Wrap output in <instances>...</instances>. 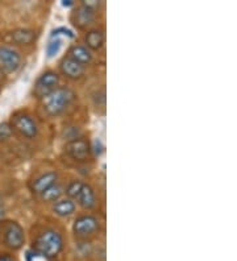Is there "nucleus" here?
Here are the masks:
<instances>
[{
    "instance_id": "1",
    "label": "nucleus",
    "mask_w": 237,
    "mask_h": 261,
    "mask_svg": "<svg viewBox=\"0 0 237 261\" xmlns=\"http://www.w3.org/2000/svg\"><path fill=\"white\" fill-rule=\"evenodd\" d=\"M74 93L67 87H58L50 94H47L44 99V109L50 116H57L62 114L71 105L74 99Z\"/></svg>"
},
{
    "instance_id": "2",
    "label": "nucleus",
    "mask_w": 237,
    "mask_h": 261,
    "mask_svg": "<svg viewBox=\"0 0 237 261\" xmlns=\"http://www.w3.org/2000/svg\"><path fill=\"white\" fill-rule=\"evenodd\" d=\"M62 245L63 242L60 233L57 231L49 229V231L42 232L36 239L35 248L40 255L45 256V257H54L60 253Z\"/></svg>"
},
{
    "instance_id": "3",
    "label": "nucleus",
    "mask_w": 237,
    "mask_h": 261,
    "mask_svg": "<svg viewBox=\"0 0 237 261\" xmlns=\"http://www.w3.org/2000/svg\"><path fill=\"white\" fill-rule=\"evenodd\" d=\"M11 127L27 139H33L37 135V125L35 120L27 114H15L11 119Z\"/></svg>"
},
{
    "instance_id": "4",
    "label": "nucleus",
    "mask_w": 237,
    "mask_h": 261,
    "mask_svg": "<svg viewBox=\"0 0 237 261\" xmlns=\"http://www.w3.org/2000/svg\"><path fill=\"white\" fill-rule=\"evenodd\" d=\"M60 82V76L57 73L54 71H46V73L42 74L40 78L37 80L35 85V90H33V94H35L37 98H45L47 94H50L51 91L57 89V85Z\"/></svg>"
},
{
    "instance_id": "5",
    "label": "nucleus",
    "mask_w": 237,
    "mask_h": 261,
    "mask_svg": "<svg viewBox=\"0 0 237 261\" xmlns=\"http://www.w3.org/2000/svg\"><path fill=\"white\" fill-rule=\"evenodd\" d=\"M21 57L17 51L11 46L0 48V67L7 73H13L20 67Z\"/></svg>"
},
{
    "instance_id": "6",
    "label": "nucleus",
    "mask_w": 237,
    "mask_h": 261,
    "mask_svg": "<svg viewBox=\"0 0 237 261\" xmlns=\"http://www.w3.org/2000/svg\"><path fill=\"white\" fill-rule=\"evenodd\" d=\"M73 229L76 236H90L99 229V220L91 215H83L75 220Z\"/></svg>"
},
{
    "instance_id": "7",
    "label": "nucleus",
    "mask_w": 237,
    "mask_h": 261,
    "mask_svg": "<svg viewBox=\"0 0 237 261\" xmlns=\"http://www.w3.org/2000/svg\"><path fill=\"white\" fill-rule=\"evenodd\" d=\"M90 148L89 143L83 139H74L66 145V153L71 159L76 161H85L90 156Z\"/></svg>"
},
{
    "instance_id": "8",
    "label": "nucleus",
    "mask_w": 237,
    "mask_h": 261,
    "mask_svg": "<svg viewBox=\"0 0 237 261\" xmlns=\"http://www.w3.org/2000/svg\"><path fill=\"white\" fill-rule=\"evenodd\" d=\"M4 242L12 249L21 248L24 244V231L17 223H11L4 233Z\"/></svg>"
},
{
    "instance_id": "9",
    "label": "nucleus",
    "mask_w": 237,
    "mask_h": 261,
    "mask_svg": "<svg viewBox=\"0 0 237 261\" xmlns=\"http://www.w3.org/2000/svg\"><path fill=\"white\" fill-rule=\"evenodd\" d=\"M95 17V11L86 6H81L76 8V11L73 15V21L78 28H86L90 25Z\"/></svg>"
},
{
    "instance_id": "10",
    "label": "nucleus",
    "mask_w": 237,
    "mask_h": 261,
    "mask_svg": "<svg viewBox=\"0 0 237 261\" xmlns=\"http://www.w3.org/2000/svg\"><path fill=\"white\" fill-rule=\"evenodd\" d=\"M56 181H57V173H45V174L40 175L38 178H36L33 181V184H32V190L37 193V194H42L45 190H47L49 188L56 185Z\"/></svg>"
},
{
    "instance_id": "11",
    "label": "nucleus",
    "mask_w": 237,
    "mask_h": 261,
    "mask_svg": "<svg viewBox=\"0 0 237 261\" xmlns=\"http://www.w3.org/2000/svg\"><path fill=\"white\" fill-rule=\"evenodd\" d=\"M61 70L67 78H71V80H76L83 74V66L79 65L78 62H75L74 60H71L70 57L65 58V60L61 62Z\"/></svg>"
},
{
    "instance_id": "12",
    "label": "nucleus",
    "mask_w": 237,
    "mask_h": 261,
    "mask_svg": "<svg viewBox=\"0 0 237 261\" xmlns=\"http://www.w3.org/2000/svg\"><path fill=\"white\" fill-rule=\"evenodd\" d=\"M11 38L17 45H28L35 41L36 32L32 29H16L11 33Z\"/></svg>"
},
{
    "instance_id": "13",
    "label": "nucleus",
    "mask_w": 237,
    "mask_h": 261,
    "mask_svg": "<svg viewBox=\"0 0 237 261\" xmlns=\"http://www.w3.org/2000/svg\"><path fill=\"white\" fill-rule=\"evenodd\" d=\"M85 41L90 49H92V50H98V49H100L101 46H103V44H104V33H103V31H100V29L90 31V32L87 33V36H86Z\"/></svg>"
},
{
    "instance_id": "14",
    "label": "nucleus",
    "mask_w": 237,
    "mask_h": 261,
    "mask_svg": "<svg viewBox=\"0 0 237 261\" xmlns=\"http://www.w3.org/2000/svg\"><path fill=\"white\" fill-rule=\"evenodd\" d=\"M70 58L83 66V65L91 62L92 56L91 53H90V50H87V48L76 45V46L71 48V50H70Z\"/></svg>"
},
{
    "instance_id": "15",
    "label": "nucleus",
    "mask_w": 237,
    "mask_h": 261,
    "mask_svg": "<svg viewBox=\"0 0 237 261\" xmlns=\"http://www.w3.org/2000/svg\"><path fill=\"white\" fill-rule=\"evenodd\" d=\"M78 201L79 203H81V206H82L83 208H87V210L95 207L96 201H95L94 190H92L89 185H83L82 190H81V193H79L78 195Z\"/></svg>"
},
{
    "instance_id": "16",
    "label": "nucleus",
    "mask_w": 237,
    "mask_h": 261,
    "mask_svg": "<svg viewBox=\"0 0 237 261\" xmlns=\"http://www.w3.org/2000/svg\"><path fill=\"white\" fill-rule=\"evenodd\" d=\"M53 211L58 217H69L75 211V204L71 199H62V201L56 202Z\"/></svg>"
},
{
    "instance_id": "17",
    "label": "nucleus",
    "mask_w": 237,
    "mask_h": 261,
    "mask_svg": "<svg viewBox=\"0 0 237 261\" xmlns=\"http://www.w3.org/2000/svg\"><path fill=\"white\" fill-rule=\"evenodd\" d=\"M61 194H62V189H61V186L53 185L51 188H49L47 190H45L41 195H42V199H44V201L54 202V201H57L58 198L61 197Z\"/></svg>"
},
{
    "instance_id": "18",
    "label": "nucleus",
    "mask_w": 237,
    "mask_h": 261,
    "mask_svg": "<svg viewBox=\"0 0 237 261\" xmlns=\"http://www.w3.org/2000/svg\"><path fill=\"white\" fill-rule=\"evenodd\" d=\"M61 46H62V40L61 38H53L46 46V55L47 57L51 58L53 56H56L60 51Z\"/></svg>"
},
{
    "instance_id": "19",
    "label": "nucleus",
    "mask_w": 237,
    "mask_h": 261,
    "mask_svg": "<svg viewBox=\"0 0 237 261\" xmlns=\"http://www.w3.org/2000/svg\"><path fill=\"white\" fill-rule=\"evenodd\" d=\"M82 186H83L82 182L73 181L69 186H67L66 194L69 195L70 198H78L79 193H81V190H82Z\"/></svg>"
},
{
    "instance_id": "20",
    "label": "nucleus",
    "mask_w": 237,
    "mask_h": 261,
    "mask_svg": "<svg viewBox=\"0 0 237 261\" xmlns=\"http://www.w3.org/2000/svg\"><path fill=\"white\" fill-rule=\"evenodd\" d=\"M12 136V127L8 123H0V141L8 140Z\"/></svg>"
},
{
    "instance_id": "21",
    "label": "nucleus",
    "mask_w": 237,
    "mask_h": 261,
    "mask_svg": "<svg viewBox=\"0 0 237 261\" xmlns=\"http://www.w3.org/2000/svg\"><path fill=\"white\" fill-rule=\"evenodd\" d=\"M60 35L66 36V37H69V38L74 37V35H73V32H71V31H69V29H66V28H60V29H57V31H53V33H51V38L58 37Z\"/></svg>"
},
{
    "instance_id": "22",
    "label": "nucleus",
    "mask_w": 237,
    "mask_h": 261,
    "mask_svg": "<svg viewBox=\"0 0 237 261\" xmlns=\"http://www.w3.org/2000/svg\"><path fill=\"white\" fill-rule=\"evenodd\" d=\"M95 147H94V149H95V153H96V154H100L101 152H103V149H104V147H103V145H101V143H100V140H95Z\"/></svg>"
},
{
    "instance_id": "23",
    "label": "nucleus",
    "mask_w": 237,
    "mask_h": 261,
    "mask_svg": "<svg viewBox=\"0 0 237 261\" xmlns=\"http://www.w3.org/2000/svg\"><path fill=\"white\" fill-rule=\"evenodd\" d=\"M0 261H13L10 255H0Z\"/></svg>"
},
{
    "instance_id": "24",
    "label": "nucleus",
    "mask_w": 237,
    "mask_h": 261,
    "mask_svg": "<svg viewBox=\"0 0 237 261\" xmlns=\"http://www.w3.org/2000/svg\"><path fill=\"white\" fill-rule=\"evenodd\" d=\"M4 214V207H3V202H2V198H0V218L3 217Z\"/></svg>"
},
{
    "instance_id": "25",
    "label": "nucleus",
    "mask_w": 237,
    "mask_h": 261,
    "mask_svg": "<svg viewBox=\"0 0 237 261\" xmlns=\"http://www.w3.org/2000/svg\"><path fill=\"white\" fill-rule=\"evenodd\" d=\"M63 6H65V7H69V6H71V4H73V3H71V2H70V0H67V2H63Z\"/></svg>"
}]
</instances>
